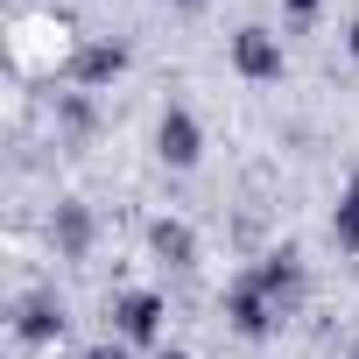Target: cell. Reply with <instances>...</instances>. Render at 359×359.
<instances>
[{"instance_id":"6da1fadb","label":"cell","mask_w":359,"mask_h":359,"mask_svg":"<svg viewBox=\"0 0 359 359\" xmlns=\"http://www.w3.org/2000/svg\"><path fill=\"white\" fill-rule=\"evenodd\" d=\"M233 71L254 78V85H275L282 78V36L275 29H240L233 36Z\"/></svg>"},{"instance_id":"7a4b0ae2","label":"cell","mask_w":359,"mask_h":359,"mask_svg":"<svg viewBox=\"0 0 359 359\" xmlns=\"http://www.w3.org/2000/svg\"><path fill=\"white\" fill-rule=\"evenodd\" d=\"M155 148H162V162H169V169H198L205 134H198V120H191L184 106H169V113H162V127H155Z\"/></svg>"},{"instance_id":"3957f363","label":"cell","mask_w":359,"mask_h":359,"mask_svg":"<svg viewBox=\"0 0 359 359\" xmlns=\"http://www.w3.org/2000/svg\"><path fill=\"white\" fill-rule=\"evenodd\" d=\"M113 317H120V338H127V345H155V338H162V296H155V289H127V296L113 303Z\"/></svg>"},{"instance_id":"277c9868","label":"cell","mask_w":359,"mask_h":359,"mask_svg":"<svg viewBox=\"0 0 359 359\" xmlns=\"http://www.w3.org/2000/svg\"><path fill=\"white\" fill-rule=\"evenodd\" d=\"M331 233L345 254H359V169H352V184L338 191V212H331Z\"/></svg>"},{"instance_id":"5b68a950","label":"cell","mask_w":359,"mask_h":359,"mask_svg":"<svg viewBox=\"0 0 359 359\" xmlns=\"http://www.w3.org/2000/svg\"><path fill=\"white\" fill-rule=\"evenodd\" d=\"M57 331H64V310H57L50 296H29V303H22V338L43 345V338H57Z\"/></svg>"},{"instance_id":"8992f818","label":"cell","mask_w":359,"mask_h":359,"mask_svg":"<svg viewBox=\"0 0 359 359\" xmlns=\"http://www.w3.org/2000/svg\"><path fill=\"white\" fill-rule=\"evenodd\" d=\"M148 247H155V254H169L176 268H184V261L198 254V240H191V226H176V219H162V226L148 233Z\"/></svg>"},{"instance_id":"52a82bcc","label":"cell","mask_w":359,"mask_h":359,"mask_svg":"<svg viewBox=\"0 0 359 359\" xmlns=\"http://www.w3.org/2000/svg\"><path fill=\"white\" fill-rule=\"evenodd\" d=\"M120 64H127V57H120V50H113V43H92V50H85V57H78V78H85V85H99V78H113V71H120Z\"/></svg>"},{"instance_id":"ba28073f","label":"cell","mask_w":359,"mask_h":359,"mask_svg":"<svg viewBox=\"0 0 359 359\" xmlns=\"http://www.w3.org/2000/svg\"><path fill=\"white\" fill-rule=\"evenodd\" d=\"M85 359H127V352H120V345H92Z\"/></svg>"},{"instance_id":"9c48e42d","label":"cell","mask_w":359,"mask_h":359,"mask_svg":"<svg viewBox=\"0 0 359 359\" xmlns=\"http://www.w3.org/2000/svg\"><path fill=\"white\" fill-rule=\"evenodd\" d=\"M289 15H317V0H289Z\"/></svg>"},{"instance_id":"30bf717a","label":"cell","mask_w":359,"mask_h":359,"mask_svg":"<svg viewBox=\"0 0 359 359\" xmlns=\"http://www.w3.org/2000/svg\"><path fill=\"white\" fill-rule=\"evenodd\" d=\"M345 50H352V64H359V22H352V36H345Z\"/></svg>"},{"instance_id":"8fae6325","label":"cell","mask_w":359,"mask_h":359,"mask_svg":"<svg viewBox=\"0 0 359 359\" xmlns=\"http://www.w3.org/2000/svg\"><path fill=\"white\" fill-rule=\"evenodd\" d=\"M155 359H191V352H155Z\"/></svg>"},{"instance_id":"7c38bea8","label":"cell","mask_w":359,"mask_h":359,"mask_svg":"<svg viewBox=\"0 0 359 359\" xmlns=\"http://www.w3.org/2000/svg\"><path fill=\"white\" fill-rule=\"evenodd\" d=\"M184 8H198V0H184Z\"/></svg>"},{"instance_id":"4fadbf2b","label":"cell","mask_w":359,"mask_h":359,"mask_svg":"<svg viewBox=\"0 0 359 359\" xmlns=\"http://www.w3.org/2000/svg\"><path fill=\"white\" fill-rule=\"evenodd\" d=\"M352 359H359V352H352Z\"/></svg>"}]
</instances>
